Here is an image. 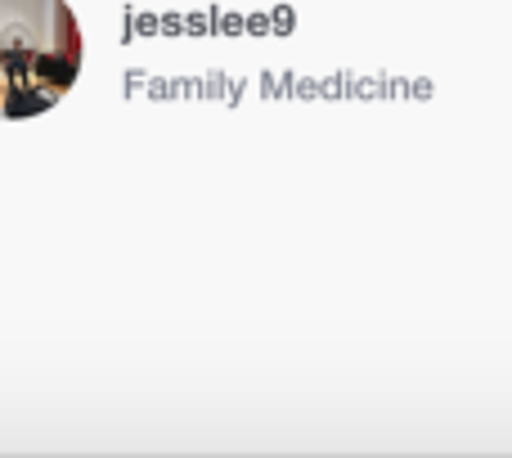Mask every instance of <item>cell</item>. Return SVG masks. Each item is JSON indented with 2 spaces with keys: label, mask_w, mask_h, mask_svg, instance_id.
Returning <instances> with one entry per match:
<instances>
[{
  "label": "cell",
  "mask_w": 512,
  "mask_h": 458,
  "mask_svg": "<svg viewBox=\"0 0 512 458\" xmlns=\"http://www.w3.org/2000/svg\"><path fill=\"white\" fill-rule=\"evenodd\" d=\"M81 54L68 0H0V122L50 113L77 86Z\"/></svg>",
  "instance_id": "6da1fadb"
}]
</instances>
